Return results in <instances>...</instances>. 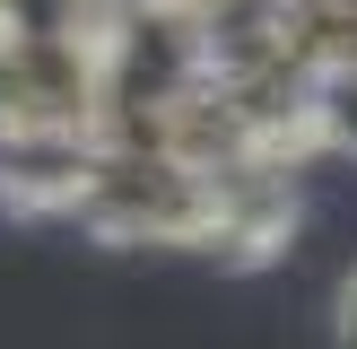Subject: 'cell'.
<instances>
[{"instance_id":"277c9868","label":"cell","mask_w":357,"mask_h":349,"mask_svg":"<svg viewBox=\"0 0 357 349\" xmlns=\"http://www.w3.org/2000/svg\"><path fill=\"white\" fill-rule=\"evenodd\" d=\"M331 341H340V349H357V271L331 288Z\"/></svg>"},{"instance_id":"6da1fadb","label":"cell","mask_w":357,"mask_h":349,"mask_svg":"<svg viewBox=\"0 0 357 349\" xmlns=\"http://www.w3.org/2000/svg\"><path fill=\"white\" fill-rule=\"evenodd\" d=\"M288 244H296V192H288V174H236L227 218H218V236H209V262H218V271H271Z\"/></svg>"},{"instance_id":"7a4b0ae2","label":"cell","mask_w":357,"mask_h":349,"mask_svg":"<svg viewBox=\"0 0 357 349\" xmlns=\"http://www.w3.org/2000/svg\"><path fill=\"white\" fill-rule=\"evenodd\" d=\"M279 44L305 70H357V0H288L279 9Z\"/></svg>"},{"instance_id":"3957f363","label":"cell","mask_w":357,"mask_h":349,"mask_svg":"<svg viewBox=\"0 0 357 349\" xmlns=\"http://www.w3.org/2000/svg\"><path fill=\"white\" fill-rule=\"evenodd\" d=\"M305 122L323 157H357V70H314L305 79Z\"/></svg>"}]
</instances>
